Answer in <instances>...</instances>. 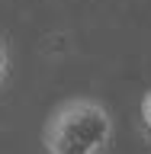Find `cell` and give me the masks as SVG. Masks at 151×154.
I'll return each instance as SVG.
<instances>
[{"mask_svg":"<svg viewBox=\"0 0 151 154\" xmlns=\"http://www.w3.org/2000/svg\"><path fill=\"white\" fill-rule=\"evenodd\" d=\"M113 141V116L96 100H68L48 116L42 144L48 154H103Z\"/></svg>","mask_w":151,"mask_h":154,"instance_id":"cell-1","label":"cell"},{"mask_svg":"<svg viewBox=\"0 0 151 154\" xmlns=\"http://www.w3.org/2000/svg\"><path fill=\"white\" fill-rule=\"evenodd\" d=\"M142 119H145V125L151 128V90L145 93V100H142Z\"/></svg>","mask_w":151,"mask_h":154,"instance_id":"cell-2","label":"cell"},{"mask_svg":"<svg viewBox=\"0 0 151 154\" xmlns=\"http://www.w3.org/2000/svg\"><path fill=\"white\" fill-rule=\"evenodd\" d=\"M7 67H10V58H7V48L0 42V84H3V77H7Z\"/></svg>","mask_w":151,"mask_h":154,"instance_id":"cell-3","label":"cell"}]
</instances>
